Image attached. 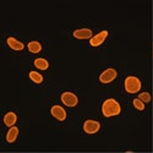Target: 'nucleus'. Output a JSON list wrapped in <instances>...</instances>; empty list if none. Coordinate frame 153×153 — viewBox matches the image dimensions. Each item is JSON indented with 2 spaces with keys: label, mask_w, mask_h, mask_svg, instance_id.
<instances>
[{
  "label": "nucleus",
  "mask_w": 153,
  "mask_h": 153,
  "mask_svg": "<svg viewBox=\"0 0 153 153\" xmlns=\"http://www.w3.org/2000/svg\"><path fill=\"white\" fill-rule=\"evenodd\" d=\"M17 135H19V129H17V127H15V126L10 127V130H9L7 135H6V141L10 142V143L14 142L15 140L17 138Z\"/></svg>",
  "instance_id": "10"
},
{
  "label": "nucleus",
  "mask_w": 153,
  "mask_h": 153,
  "mask_svg": "<svg viewBox=\"0 0 153 153\" xmlns=\"http://www.w3.org/2000/svg\"><path fill=\"white\" fill-rule=\"evenodd\" d=\"M120 111H121L120 104L113 98H109V99L104 100L103 105H102V113H103V115L107 117V118L115 117V115H118V114H120Z\"/></svg>",
  "instance_id": "1"
},
{
  "label": "nucleus",
  "mask_w": 153,
  "mask_h": 153,
  "mask_svg": "<svg viewBox=\"0 0 153 153\" xmlns=\"http://www.w3.org/2000/svg\"><path fill=\"white\" fill-rule=\"evenodd\" d=\"M50 113H52V115L60 120V121H64L66 119V111L64 110V108H61L60 105H53L52 109H50Z\"/></svg>",
  "instance_id": "7"
},
{
  "label": "nucleus",
  "mask_w": 153,
  "mask_h": 153,
  "mask_svg": "<svg viewBox=\"0 0 153 153\" xmlns=\"http://www.w3.org/2000/svg\"><path fill=\"white\" fill-rule=\"evenodd\" d=\"M74 37L79 38V39H88L92 38V31L90 28H80L74 31Z\"/></svg>",
  "instance_id": "8"
},
{
  "label": "nucleus",
  "mask_w": 153,
  "mask_h": 153,
  "mask_svg": "<svg viewBox=\"0 0 153 153\" xmlns=\"http://www.w3.org/2000/svg\"><path fill=\"white\" fill-rule=\"evenodd\" d=\"M7 44H9V47L11 49H14V50H22L23 47H25L22 42L17 41L16 38H14V37H9L7 38Z\"/></svg>",
  "instance_id": "9"
},
{
  "label": "nucleus",
  "mask_w": 153,
  "mask_h": 153,
  "mask_svg": "<svg viewBox=\"0 0 153 153\" xmlns=\"http://www.w3.org/2000/svg\"><path fill=\"white\" fill-rule=\"evenodd\" d=\"M30 79L36 83H42L43 82V76L37 71H31L30 72Z\"/></svg>",
  "instance_id": "14"
},
{
  "label": "nucleus",
  "mask_w": 153,
  "mask_h": 153,
  "mask_svg": "<svg viewBox=\"0 0 153 153\" xmlns=\"http://www.w3.org/2000/svg\"><path fill=\"white\" fill-rule=\"evenodd\" d=\"M28 49H30V52H32V53H39L42 50V45H41L39 42L32 41V42L28 43Z\"/></svg>",
  "instance_id": "13"
},
{
  "label": "nucleus",
  "mask_w": 153,
  "mask_h": 153,
  "mask_svg": "<svg viewBox=\"0 0 153 153\" xmlns=\"http://www.w3.org/2000/svg\"><path fill=\"white\" fill-rule=\"evenodd\" d=\"M34 66L37 69H41V70H47L49 66V62L43 58H38L34 60Z\"/></svg>",
  "instance_id": "12"
},
{
  "label": "nucleus",
  "mask_w": 153,
  "mask_h": 153,
  "mask_svg": "<svg viewBox=\"0 0 153 153\" xmlns=\"http://www.w3.org/2000/svg\"><path fill=\"white\" fill-rule=\"evenodd\" d=\"M117 75L118 74H117V71L114 69H107V70H104L103 72L99 75V81L102 83H109V82L115 80Z\"/></svg>",
  "instance_id": "3"
},
{
  "label": "nucleus",
  "mask_w": 153,
  "mask_h": 153,
  "mask_svg": "<svg viewBox=\"0 0 153 153\" xmlns=\"http://www.w3.org/2000/svg\"><path fill=\"white\" fill-rule=\"evenodd\" d=\"M125 90L129 93H136L141 90V81L135 76H129L125 80Z\"/></svg>",
  "instance_id": "2"
},
{
  "label": "nucleus",
  "mask_w": 153,
  "mask_h": 153,
  "mask_svg": "<svg viewBox=\"0 0 153 153\" xmlns=\"http://www.w3.org/2000/svg\"><path fill=\"white\" fill-rule=\"evenodd\" d=\"M138 99L140 100H142V102H151V94L148 93V92H143V93H140V96H138Z\"/></svg>",
  "instance_id": "15"
},
{
  "label": "nucleus",
  "mask_w": 153,
  "mask_h": 153,
  "mask_svg": "<svg viewBox=\"0 0 153 153\" xmlns=\"http://www.w3.org/2000/svg\"><path fill=\"white\" fill-rule=\"evenodd\" d=\"M16 120H17L16 114H15V113H12V111L5 114V117H4V123H5L6 126H12V125L16 123Z\"/></svg>",
  "instance_id": "11"
},
{
  "label": "nucleus",
  "mask_w": 153,
  "mask_h": 153,
  "mask_svg": "<svg viewBox=\"0 0 153 153\" xmlns=\"http://www.w3.org/2000/svg\"><path fill=\"white\" fill-rule=\"evenodd\" d=\"M134 105H135V108H137L138 110H143V109H145V104H143V102H142V100H140L138 98L134 99Z\"/></svg>",
  "instance_id": "16"
},
{
  "label": "nucleus",
  "mask_w": 153,
  "mask_h": 153,
  "mask_svg": "<svg viewBox=\"0 0 153 153\" xmlns=\"http://www.w3.org/2000/svg\"><path fill=\"white\" fill-rule=\"evenodd\" d=\"M100 129V124L96 120H86L83 124V130L87 134H96Z\"/></svg>",
  "instance_id": "5"
},
{
  "label": "nucleus",
  "mask_w": 153,
  "mask_h": 153,
  "mask_svg": "<svg viewBox=\"0 0 153 153\" xmlns=\"http://www.w3.org/2000/svg\"><path fill=\"white\" fill-rule=\"evenodd\" d=\"M107 37H108V31H102V32H99L98 34H96L91 38L90 43H91L92 47H98L105 41Z\"/></svg>",
  "instance_id": "6"
},
{
  "label": "nucleus",
  "mask_w": 153,
  "mask_h": 153,
  "mask_svg": "<svg viewBox=\"0 0 153 153\" xmlns=\"http://www.w3.org/2000/svg\"><path fill=\"white\" fill-rule=\"evenodd\" d=\"M61 100H62V103L65 105H68V107H75L79 102L76 94H74L71 92H64L61 94Z\"/></svg>",
  "instance_id": "4"
}]
</instances>
